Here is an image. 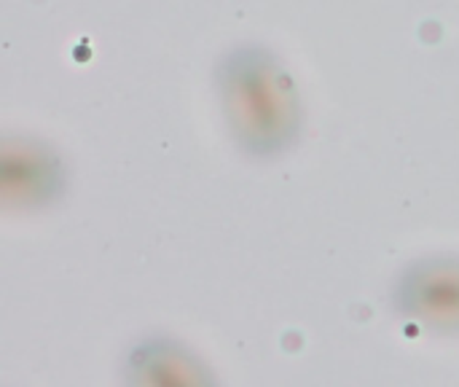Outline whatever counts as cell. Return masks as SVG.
Returning <instances> with one entry per match:
<instances>
[]
</instances>
